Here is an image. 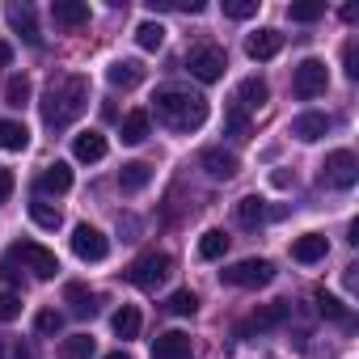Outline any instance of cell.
Instances as JSON below:
<instances>
[{
  "instance_id": "4fadbf2b",
  "label": "cell",
  "mask_w": 359,
  "mask_h": 359,
  "mask_svg": "<svg viewBox=\"0 0 359 359\" xmlns=\"http://www.w3.org/2000/svg\"><path fill=\"white\" fill-rule=\"evenodd\" d=\"M199 165L208 169L212 182H229V177H237V156H233V152H224V148H203Z\"/></svg>"
},
{
  "instance_id": "9c48e42d",
  "label": "cell",
  "mask_w": 359,
  "mask_h": 359,
  "mask_svg": "<svg viewBox=\"0 0 359 359\" xmlns=\"http://www.w3.org/2000/svg\"><path fill=\"white\" fill-rule=\"evenodd\" d=\"M287 313H292V304H287V300H271V304H262L258 313H250V317L237 325V334H241V338H250V334L275 330V325H283V321H287Z\"/></svg>"
},
{
  "instance_id": "2e32d148",
  "label": "cell",
  "mask_w": 359,
  "mask_h": 359,
  "mask_svg": "<svg viewBox=\"0 0 359 359\" xmlns=\"http://www.w3.org/2000/svg\"><path fill=\"white\" fill-rule=\"evenodd\" d=\"M279 51H283V34L279 30H258V34L245 39V55L250 60H275Z\"/></svg>"
},
{
  "instance_id": "1f68e13d",
  "label": "cell",
  "mask_w": 359,
  "mask_h": 359,
  "mask_svg": "<svg viewBox=\"0 0 359 359\" xmlns=\"http://www.w3.org/2000/svg\"><path fill=\"white\" fill-rule=\"evenodd\" d=\"M135 43H140L144 51H161V43H165V26H161V22H144V26L135 30Z\"/></svg>"
},
{
  "instance_id": "f35d334b",
  "label": "cell",
  "mask_w": 359,
  "mask_h": 359,
  "mask_svg": "<svg viewBox=\"0 0 359 359\" xmlns=\"http://www.w3.org/2000/svg\"><path fill=\"white\" fill-rule=\"evenodd\" d=\"M34 330H39V334H60V330H64V313H55V309H43V313L34 317Z\"/></svg>"
},
{
  "instance_id": "6da1fadb",
  "label": "cell",
  "mask_w": 359,
  "mask_h": 359,
  "mask_svg": "<svg viewBox=\"0 0 359 359\" xmlns=\"http://www.w3.org/2000/svg\"><path fill=\"white\" fill-rule=\"evenodd\" d=\"M85 110H89V81H85V76H60V81L47 85V97H43V123H47L51 131L72 127Z\"/></svg>"
},
{
  "instance_id": "f1b7e54d",
  "label": "cell",
  "mask_w": 359,
  "mask_h": 359,
  "mask_svg": "<svg viewBox=\"0 0 359 359\" xmlns=\"http://www.w3.org/2000/svg\"><path fill=\"white\" fill-rule=\"evenodd\" d=\"M60 359H93V338L89 334H72L60 342Z\"/></svg>"
},
{
  "instance_id": "e575fe53",
  "label": "cell",
  "mask_w": 359,
  "mask_h": 359,
  "mask_svg": "<svg viewBox=\"0 0 359 359\" xmlns=\"http://www.w3.org/2000/svg\"><path fill=\"white\" fill-rule=\"evenodd\" d=\"M229 135H233L237 144L250 140V114H245L241 106H229Z\"/></svg>"
},
{
  "instance_id": "b9f144b4",
  "label": "cell",
  "mask_w": 359,
  "mask_h": 359,
  "mask_svg": "<svg viewBox=\"0 0 359 359\" xmlns=\"http://www.w3.org/2000/svg\"><path fill=\"white\" fill-rule=\"evenodd\" d=\"M13 187H18V177H13V169H0V203H5V199L13 195Z\"/></svg>"
},
{
  "instance_id": "7402d4cb",
  "label": "cell",
  "mask_w": 359,
  "mask_h": 359,
  "mask_svg": "<svg viewBox=\"0 0 359 359\" xmlns=\"http://www.w3.org/2000/svg\"><path fill=\"white\" fill-rule=\"evenodd\" d=\"M266 97H271V89H266V81H258V76L241 81V89H237V106H241V110H258V106H266Z\"/></svg>"
},
{
  "instance_id": "ac0fdd59",
  "label": "cell",
  "mask_w": 359,
  "mask_h": 359,
  "mask_svg": "<svg viewBox=\"0 0 359 359\" xmlns=\"http://www.w3.org/2000/svg\"><path fill=\"white\" fill-rule=\"evenodd\" d=\"M148 182H152V165L148 161H131V165L118 169V191L123 195H140Z\"/></svg>"
},
{
  "instance_id": "9a60e30c",
  "label": "cell",
  "mask_w": 359,
  "mask_h": 359,
  "mask_svg": "<svg viewBox=\"0 0 359 359\" xmlns=\"http://www.w3.org/2000/svg\"><path fill=\"white\" fill-rule=\"evenodd\" d=\"M51 18H55V26H64V30H76V26H89V5H85V0H55V5H51Z\"/></svg>"
},
{
  "instance_id": "ffe728a7",
  "label": "cell",
  "mask_w": 359,
  "mask_h": 359,
  "mask_svg": "<svg viewBox=\"0 0 359 359\" xmlns=\"http://www.w3.org/2000/svg\"><path fill=\"white\" fill-rule=\"evenodd\" d=\"M72 156L85 161V165L102 161V156H106V135H102V131H81V135L72 140Z\"/></svg>"
},
{
  "instance_id": "277c9868",
  "label": "cell",
  "mask_w": 359,
  "mask_h": 359,
  "mask_svg": "<svg viewBox=\"0 0 359 359\" xmlns=\"http://www.w3.org/2000/svg\"><path fill=\"white\" fill-rule=\"evenodd\" d=\"M169 271H173V258L152 250V254H144V258H135V262H131L127 283H131V287H140V292H156V287L169 279Z\"/></svg>"
},
{
  "instance_id": "d6986e66",
  "label": "cell",
  "mask_w": 359,
  "mask_h": 359,
  "mask_svg": "<svg viewBox=\"0 0 359 359\" xmlns=\"http://www.w3.org/2000/svg\"><path fill=\"white\" fill-rule=\"evenodd\" d=\"M106 81H110L114 89H135V85L144 81V64H140V60H114L110 72H106Z\"/></svg>"
},
{
  "instance_id": "ba28073f",
  "label": "cell",
  "mask_w": 359,
  "mask_h": 359,
  "mask_svg": "<svg viewBox=\"0 0 359 359\" xmlns=\"http://www.w3.org/2000/svg\"><path fill=\"white\" fill-rule=\"evenodd\" d=\"M325 85H330V72H325V64L321 60H304L300 68H296V76H292V89H296V97H321L325 93Z\"/></svg>"
},
{
  "instance_id": "74e56055",
  "label": "cell",
  "mask_w": 359,
  "mask_h": 359,
  "mask_svg": "<svg viewBox=\"0 0 359 359\" xmlns=\"http://www.w3.org/2000/svg\"><path fill=\"white\" fill-rule=\"evenodd\" d=\"M18 317H22V296H18V292H0V321L9 325V321H18Z\"/></svg>"
},
{
  "instance_id": "d4e9b609",
  "label": "cell",
  "mask_w": 359,
  "mask_h": 359,
  "mask_svg": "<svg viewBox=\"0 0 359 359\" xmlns=\"http://www.w3.org/2000/svg\"><path fill=\"white\" fill-rule=\"evenodd\" d=\"M64 300L72 304V317H93V313H97L93 292H89L85 283H68V287H64Z\"/></svg>"
},
{
  "instance_id": "3957f363",
  "label": "cell",
  "mask_w": 359,
  "mask_h": 359,
  "mask_svg": "<svg viewBox=\"0 0 359 359\" xmlns=\"http://www.w3.org/2000/svg\"><path fill=\"white\" fill-rule=\"evenodd\" d=\"M5 262H9V266H18V262H22V271H30L34 279H55V275H60V258H55L47 245H34V241L13 245Z\"/></svg>"
},
{
  "instance_id": "cb8c5ba5",
  "label": "cell",
  "mask_w": 359,
  "mask_h": 359,
  "mask_svg": "<svg viewBox=\"0 0 359 359\" xmlns=\"http://www.w3.org/2000/svg\"><path fill=\"white\" fill-rule=\"evenodd\" d=\"M9 22H13V30H18L30 47H39V26H34V9H30V5H13V9H9Z\"/></svg>"
},
{
  "instance_id": "d590c367",
  "label": "cell",
  "mask_w": 359,
  "mask_h": 359,
  "mask_svg": "<svg viewBox=\"0 0 359 359\" xmlns=\"http://www.w3.org/2000/svg\"><path fill=\"white\" fill-rule=\"evenodd\" d=\"M287 18L300 22V26H309V22H317V18H325V5H321V0H309V5H292Z\"/></svg>"
},
{
  "instance_id": "30bf717a",
  "label": "cell",
  "mask_w": 359,
  "mask_h": 359,
  "mask_svg": "<svg viewBox=\"0 0 359 359\" xmlns=\"http://www.w3.org/2000/svg\"><path fill=\"white\" fill-rule=\"evenodd\" d=\"M72 254H76L81 262H102V258L110 254V241H106L93 224H76V229H72Z\"/></svg>"
},
{
  "instance_id": "83f0119b",
  "label": "cell",
  "mask_w": 359,
  "mask_h": 359,
  "mask_svg": "<svg viewBox=\"0 0 359 359\" xmlns=\"http://www.w3.org/2000/svg\"><path fill=\"white\" fill-rule=\"evenodd\" d=\"M110 325H114L118 338H135V334H140V309H135V304H123Z\"/></svg>"
},
{
  "instance_id": "8992f818",
  "label": "cell",
  "mask_w": 359,
  "mask_h": 359,
  "mask_svg": "<svg viewBox=\"0 0 359 359\" xmlns=\"http://www.w3.org/2000/svg\"><path fill=\"white\" fill-rule=\"evenodd\" d=\"M187 68H191V76H199L203 85H212V81H220L224 76V68H229V55L220 51V47H195L191 55H187Z\"/></svg>"
},
{
  "instance_id": "ee69618b",
  "label": "cell",
  "mask_w": 359,
  "mask_h": 359,
  "mask_svg": "<svg viewBox=\"0 0 359 359\" xmlns=\"http://www.w3.org/2000/svg\"><path fill=\"white\" fill-rule=\"evenodd\" d=\"M106 359H127V351H110V355H106Z\"/></svg>"
},
{
  "instance_id": "60d3db41",
  "label": "cell",
  "mask_w": 359,
  "mask_h": 359,
  "mask_svg": "<svg viewBox=\"0 0 359 359\" xmlns=\"http://www.w3.org/2000/svg\"><path fill=\"white\" fill-rule=\"evenodd\" d=\"M342 64H346V76H351V81H359V47H355V43H346V47H342Z\"/></svg>"
},
{
  "instance_id": "484cf974",
  "label": "cell",
  "mask_w": 359,
  "mask_h": 359,
  "mask_svg": "<svg viewBox=\"0 0 359 359\" xmlns=\"http://www.w3.org/2000/svg\"><path fill=\"white\" fill-rule=\"evenodd\" d=\"M262 220H266V203H262L258 195H245V199L237 203V224H241V229H258Z\"/></svg>"
},
{
  "instance_id": "5bb4252c",
  "label": "cell",
  "mask_w": 359,
  "mask_h": 359,
  "mask_svg": "<svg viewBox=\"0 0 359 359\" xmlns=\"http://www.w3.org/2000/svg\"><path fill=\"white\" fill-rule=\"evenodd\" d=\"M68 191H72V169L64 161H55L39 173V195H68Z\"/></svg>"
},
{
  "instance_id": "d6a6232c",
  "label": "cell",
  "mask_w": 359,
  "mask_h": 359,
  "mask_svg": "<svg viewBox=\"0 0 359 359\" xmlns=\"http://www.w3.org/2000/svg\"><path fill=\"white\" fill-rule=\"evenodd\" d=\"M5 102H9L13 110H22V106L30 102V76H9V85H5Z\"/></svg>"
},
{
  "instance_id": "f546056e",
  "label": "cell",
  "mask_w": 359,
  "mask_h": 359,
  "mask_svg": "<svg viewBox=\"0 0 359 359\" xmlns=\"http://www.w3.org/2000/svg\"><path fill=\"white\" fill-rule=\"evenodd\" d=\"M165 309H169L173 317H191V313L199 309V296H195L191 287H177V292L169 296V304H165Z\"/></svg>"
},
{
  "instance_id": "7bdbcfd3",
  "label": "cell",
  "mask_w": 359,
  "mask_h": 359,
  "mask_svg": "<svg viewBox=\"0 0 359 359\" xmlns=\"http://www.w3.org/2000/svg\"><path fill=\"white\" fill-rule=\"evenodd\" d=\"M9 64H13V47L0 39V68H9Z\"/></svg>"
},
{
  "instance_id": "4316f807",
  "label": "cell",
  "mask_w": 359,
  "mask_h": 359,
  "mask_svg": "<svg viewBox=\"0 0 359 359\" xmlns=\"http://www.w3.org/2000/svg\"><path fill=\"white\" fill-rule=\"evenodd\" d=\"M224 254H229V237H224L220 229H208V233L199 237V258L216 262V258H224Z\"/></svg>"
},
{
  "instance_id": "e0dca14e",
  "label": "cell",
  "mask_w": 359,
  "mask_h": 359,
  "mask_svg": "<svg viewBox=\"0 0 359 359\" xmlns=\"http://www.w3.org/2000/svg\"><path fill=\"white\" fill-rule=\"evenodd\" d=\"M325 254H330V241H325L321 233H304V237H296V241H292V258H296V262H304V266L321 262Z\"/></svg>"
},
{
  "instance_id": "7c38bea8",
  "label": "cell",
  "mask_w": 359,
  "mask_h": 359,
  "mask_svg": "<svg viewBox=\"0 0 359 359\" xmlns=\"http://www.w3.org/2000/svg\"><path fill=\"white\" fill-rule=\"evenodd\" d=\"M195 351H191V334H182V330H169V334H156V342H152V359H191Z\"/></svg>"
},
{
  "instance_id": "44dd1931",
  "label": "cell",
  "mask_w": 359,
  "mask_h": 359,
  "mask_svg": "<svg viewBox=\"0 0 359 359\" xmlns=\"http://www.w3.org/2000/svg\"><path fill=\"white\" fill-rule=\"evenodd\" d=\"M26 144H30L26 123H18V118H0V148H5V152H22Z\"/></svg>"
},
{
  "instance_id": "603a6c76",
  "label": "cell",
  "mask_w": 359,
  "mask_h": 359,
  "mask_svg": "<svg viewBox=\"0 0 359 359\" xmlns=\"http://www.w3.org/2000/svg\"><path fill=\"white\" fill-rule=\"evenodd\" d=\"M148 131H152V114L148 110H131L123 118V144H144Z\"/></svg>"
},
{
  "instance_id": "836d02e7",
  "label": "cell",
  "mask_w": 359,
  "mask_h": 359,
  "mask_svg": "<svg viewBox=\"0 0 359 359\" xmlns=\"http://www.w3.org/2000/svg\"><path fill=\"white\" fill-rule=\"evenodd\" d=\"M30 220H34L39 229H51V233H55L64 216H60V208H51V203H30Z\"/></svg>"
},
{
  "instance_id": "5b68a950",
  "label": "cell",
  "mask_w": 359,
  "mask_h": 359,
  "mask_svg": "<svg viewBox=\"0 0 359 359\" xmlns=\"http://www.w3.org/2000/svg\"><path fill=\"white\" fill-rule=\"evenodd\" d=\"M359 182V161L351 148H334L321 165V187H334V191H351Z\"/></svg>"
},
{
  "instance_id": "8fae6325",
  "label": "cell",
  "mask_w": 359,
  "mask_h": 359,
  "mask_svg": "<svg viewBox=\"0 0 359 359\" xmlns=\"http://www.w3.org/2000/svg\"><path fill=\"white\" fill-rule=\"evenodd\" d=\"M330 127H334V118H330V114H321V110H304V114H296V118H292V135H296L300 144H317Z\"/></svg>"
},
{
  "instance_id": "8d00e7d4",
  "label": "cell",
  "mask_w": 359,
  "mask_h": 359,
  "mask_svg": "<svg viewBox=\"0 0 359 359\" xmlns=\"http://www.w3.org/2000/svg\"><path fill=\"white\" fill-rule=\"evenodd\" d=\"M254 13H258V0H224V18H233V22H245Z\"/></svg>"
},
{
  "instance_id": "4dcf8cb0",
  "label": "cell",
  "mask_w": 359,
  "mask_h": 359,
  "mask_svg": "<svg viewBox=\"0 0 359 359\" xmlns=\"http://www.w3.org/2000/svg\"><path fill=\"white\" fill-rule=\"evenodd\" d=\"M317 313L330 317V321H351V309L338 296H330V292H317Z\"/></svg>"
},
{
  "instance_id": "52a82bcc",
  "label": "cell",
  "mask_w": 359,
  "mask_h": 359,
  "mask_svg": "<svg viewBox=\"0 0 359 359\" xmlns=\"http://www.w3.org/2000/svg\"><path fill=\"white\" fill-rule=\"evenodd\" d=\"M224 275V283H233V287H266L271 279H275V266L266 262V258H245V262H237V266H229V271H220Z\"/></svg>"
},
{
  "instance_id": "ab89813d",
  "label": "cell",
  "mask_w": 359,
  "mask_h": 359,
  "mask_svg": "<svg viewBox=\"0 0 359 359\" xmlns=\"http://www.w3.org/2000/svg\"><path fill=\"white\" fill-rule=\"evenodd\" d=\"M0 359H34L30 346H22L18 338H0Z\"/></svg>"
},
{
  "instance_id": "7a4b0ae2",
  "label": "cell",
  "mask_w": 359,
  "mask_h": 359,
  "mask_svg": "<svg viewBox=\"0 0 359 359\" xmlns=\"http://www.w3.org/2000/svg\"><path fill=\"white\" fill-rule=\"evenodd\" d=\"M156 106V118L169 127V131H195V127H203L208 123V97L203 93H191V89H161L156 97H152Z\"/></svg>"
}]
</instances>
